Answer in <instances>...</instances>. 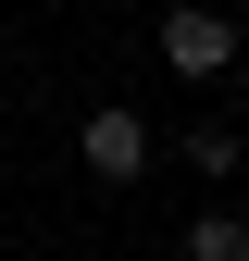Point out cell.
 Returning <instances> with one entry per match:
<instances>
[{
  "label": "cell",
  "mask_w": 249,
  "mask_h": 261,
  "mask_svg": "<svg viewBox=\"0 0 249 261\" xmlns=\"http://www.w3.org/2000/svg\"><path fill=\"white\" fill-rule=\"evenodd\" d=\"M162 62H175V75H237V25L225 13H200V0H175V13H162Z\"/></svg>",
  "instance_id": "7a4b0ae2"
},
{
  "label": "cell",
  "mask_w": 249,
  "mask_h": 261,
  "mask_svg": "<svg viewBox=\"0 0 249 261\" xmlns=\"http://www.w3.org/2000/svg\"><path fill=\"white\" fill-rule=\"evenodd\" d=\"M187 261H249V224L237 212H200V224H187Z\"/></svg>",
  "instance_id": "277c9868"
},
{
  "label": "cell",
  "mask_w": 249,
  "mask_h": 261,
  "mask_svg": "<svg viewBox=\"0 0 249 261\" xmlns=\"http://www.w3.org/2000/svg\"><path fill=\"white\" fill-rule=\"evenodd\" d=\"M175 149H187V162H200V174H212V187H225V174H237V162H249V124H225V112H212V124H187V137H175Z\"/></svg>",
  "instance_id": "3957f363"
},
{
  "label": "cell",
  "mask_w": 249,
  "mask_h": 261,
  "mask_svg": "<svg viewBox=\"0 0 249 261\" xmlns=\"http://www.w3.org/2000/svg\"><path fill=\"white\" fill-rule=\"evenodd\" d=\"M150 149H162V137H150V112H124V100L75 124V162H87L100 187H137V174H150Z\"/></svg>",
  "instance_id": "6da1fadb"
}]
</instances>
